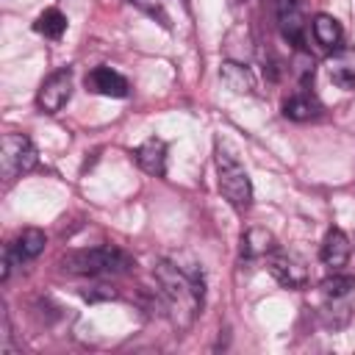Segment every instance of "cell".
Listing matches in <instances>:
<instances>
[{
	"label": "cell",
	"mask_w": 355,
	"mask_h": 355,
	"mask_svg": "<svg viewBox=\"0 0 355 355\" xmlns=\"http://www.w3.org/2000/svg\"><path fill=\"white\" fill-rule=\"evenodd\" d=\"M319 294L327 300H349L355 294V277L349 275H333L319 283Z\"/></svg>",
	"instance_id": "ac0fdd59"
},
{
	"label": "cell",
	"mask_w": 355,
	"mask_h": 355,
	"mask_svg": "<svg viewBox=\"0 0 355 355\" xmlns=\"http://www.w3.org/2000/svg\"><path fill=\"white\" fill-rule=\"evenodd\" d=\"M219 80L225 83V89H230L233 94H252L255 92V78L250 72V67L239 64V61H222L219 67Z\"/></svg>",
	"instance_id": "4fadbf2b"
},
{
	"label": "cell",
	"mask_w": 355,
	"mask_h": 355,
	"mask_svg": "<svg viewBox=\"0 0 355 355\" xmlns=\"http://www.w3.org/2000/svg\"><path fill=\"white\" fill-rule=\"evenodd\" d=\"M86 89L94 94H103V97H128V92H130L125 75H119L111 67H94L86 75Z\"/></svg>",
	"instance_id": "9c48e42d"
},
{
	"label": "cell",
	"mask_w": 355,
	"mask_h": 355,
	"mask_svg": "<svg viewBox=\"0 0 355 355\" xmlns=\"http://www.w3.org/2000/svg\"><path fill=\"white\" fill-rule=\"evenodd\" d=\"M64 269L72 275H89V277H105V275H122L130 269V255L119 247L103 244L92 250H72L61 258Z\"/></svg>",
	"instance_id": "7a4b0ae2"
},
{
	"label": "cell",
	"mask_w": 355,
	"mask_h": 355,
	"mask_svg": "<svg viewBox=\"0 0 355 355\" xmlns=\"http://www.w3.org/2000/svg\"><path fill=\"white\" fill-rule=\"evenodd\" d=\"M272 250H277V244H275V236L266 227H250V230H244V236H241V258L244 261L266 258Z\"/></svg>",
	"instance_id": "5bb4252c"
},
{
	"label": "cell",
	"mask_w": 355,
	"mask_h": 355,
	"mask_svg": "<svg viewBox=\"0 0 355 355\" xmlns=\"http://www.w3.org/2000/svg\"><path fill=\"white\" fill-rule=\"evenodd\" d=\"M133 158H136V164L147 175H155V178H164L166 175V144H164V139H158V136L144 139L133 150Z\"/></svg>",
	"instance_id": "30bf717a"
},
{
	"label": "cell",
	"mask_w": 355,
	"mask_h": 355,
	"mask_svg": "<svg viewBox=\"0 0 355 355\" xmlns=\"http://www.w3.org/2000/svg\"><path fill=\"white\" fill-rule=\"evenodd\" d=\"M69 97H72V69H58L42 80L36 105L42 108V114H58L69 103Z\"/></svg>",
	"instance_id": "5b68a950"
},
{
	"label": "cell",
	"mask_w": 355,
	"mask_h": 355,
	"mask_svg": "<svg viewBox=\"0 0 355 355\" xmlns=\"http://www.w3.org/2000/svg\"><path fill=\"white\" fill-rule=\"evenodd\" d=\"M44 244H47V236H44L39 227H25V230L8 244V250H11V255H14L17 263H25V261H33V258L44 250Z\"/></svg>",
	"instance_id": "9a60e30c"
},
{
	"label": "cell",
	"mask_w": 355,
	"mask_h": 355,
	"mask_svg": "<svg viewBox=\"0 0 355 355\" xmlns=\"http://www.w3.org/2000/svg\"><path fill=\"white\" fill-rule=\"evenodd\" d=\"M311 31H313V39L316 44H322L324 50H336L341 47V39H344V31H341V22L330 14H316L313 22H311Z\"/></svg>",
	"instance_id": "2e32d148"
},
{
	"label": "cell",
	"mask_w": 355,
	"mask_h": 355,
	"mask_svg": "<svg viewBox=\"0 0 355 355\" xmlns=\"http://www.w3.org/2000/svg\"><path fill=\"white\" fill-rule=\"evenodd\" d=\"M155 280L161 286V294L178 322V327H189L202 305V294H205V277L200 263L189 261L183 263L178 261H158L155 263Z\"/></svg>",
	"instance_id": "6da1fadb"
},
{
	"label": "cell",
	"mask_w": 355,
	"mask_h": 355,
	"mask_svg": "<svg viewBox=\"0 0 355 355\" xmlns=\"http://www.w3.org/2000/svg\"><path fill=\"white\" fill-rule=\"evenodd\" d=\"M319 111H322V103L308 89H300V92H294L291 97L283 100V116L291 119V122H308V119L319 116Z\"/></svg>",
	"instance_id": "7c38bea8"
},
{
	"label": "cell",
	"mask_w": 355,
	"mask_h": 355,
	"mask_svg": "<svg viewBox=\"0 0 355 355\" xmlns=\"http://www.w3.org/2000/svg\"><path fill=\"white\" fill-rule=\"evenodd\" d=\"M277 28L288 44H294L297 50H305L308 17L302 8V0H277Z\"/></svg>",
	"instance_id": "8992f818"
},
{
	"label": "cell",
	"mask_w": 355,
	"mask_h": 355,
	"mask_svg": "<svg viewBox=\"0 0 355 355\" xmlns=\"http://www.w3.org/2000/svg\"><path fill=\"white\" fill-rule=\"evenodd\" d=\"M349 250H352V244H349L347 233H344L341 227H330L327 236H324V241H322V252H319V258H322V263H324L327 269L338 272L341 266H347V261H349Z\"/></svg>",
	"instance_id": "8fae6325"
},
{
	"label": "cell",
	"mask_w": 355,
	"mask_h": 355,
	"mask_svg": "<svg viewBox=\"0 0 355 355\" xmlns=\"http://www.w3.org/2000/svg\"><path fill=\"white\" fill-rule=\"evenodd\" d=\"M324 72L333 86L355 92V47H336L324 61Z\"/></svg>",
	"instance_id": "ba28073f"
},
{
	"label": "cell",
	"mask_w": 355,
	"mask_h": 355,
	"mask_svg": "<svg viewBox=\"0 0 355 355\" xmlns=\"http://www.w3.org/2000/svg\"><path fill=\"white\" fill-rule=\"evenodd\" d=\"M266 269H269V275H272L283 288H305V283H308V269L302 266V261H297V258L288 255V252L272 250V252L266 255Z\"/></svg>",
	"instance_id": "52a82bcc"
},
{
	"label": "cell",
	"mask_w": 355,
	"mask_h": 355,
	"mask_svg": "<svg viewBox=\"0 0 355 355\" xmlns=\"http://www.w3.org/2000/svg\"><path fill=\"white\" fill-rule=\"evenodd\" d=\"M216 186L222 191V197L236 208V211H247L252 205V183L247 169L241 166V161L222 144L216 141Z\"/></svg>",
	"instance_id": "3957f363"
},
{
	"label": "cell",
	"mask_w": 355,
	"mask_h": 355,
	"mask_svg": "<svg viewBox=\"0 0 355 355\" xmlns=\"http://www.w3.org/2000/svg\"><path fill=\"white\" fill-rule=\"evenodd\" d=\"M33 31L42 33L44 39H61L64 31H67V17H64L58 8H44V11L36 17Z\"/></svg>",
	"instance_id": "e0dca14e"
},
{
	"label": "cell",
	"mask_w": 355,
	"mask_h": 355,
	"mask_svg": "<svg viewBox=\"0 0 355 355\" xmlns=\"http://www.w3.org/2000/svg\"><path fill=\"white\" fill-rule=\"evenodd\" d=\"M39 155L33 141L25 133H6L0 141V172L6 180H14L36 166Z\"/></svg>",
	"instance_id": "277c9868"
},
{
	"label": "cell",
	"mask_w": 355,
	"mask_h": 355,
	"mask_svg": "<svg viewBox=\"0 0 355 355\" xmlns=\"http://www.w3.org/2000/svg\"><path fill=\"white\" fill-rule=\"evenodd\" d=\"M139 11H144L147 17H153V19H158L164 28H169V14H166V8H164V3L161 0H130Z\"/></svg>",
	"instance_id": "d6986e66"
}]
</instances>
